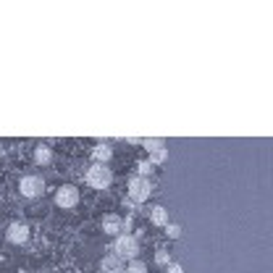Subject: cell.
Instances as JSON below:
<instances>
[{"mask_svg":"<svg viewBox=\"0 0 273 273\" xmlns=\"http://www.w3.org/2000/svg\"><path fill=\"white\" fill-rule=\"evenodd\" d=\"M166 273H184V268H181L179 263H171V266L166 268Z\"/></svg>","mask_w":273,"mask_h":273,"instance_id":"ac0fdd59","label":"cell"},{"mask_svg":"<svg viewBox=\"0 0 273 273\" xmlns=\"http://www.w3.org/2000/svg\"><path fill=\"white\" fill-rule=\"evenodd\" d=\"M136 168H139V176H147V179H150V174H152V168H155V166H152L150 160H142Z\"/></svg>","mask_w":273,"mask_h":273,"instance_id":"e0dca14e","label":"cell"},{"mask_svg":"<svg viewBox=\"0 0 273 273\" xmlns=\"http://www.w3.org/2000/svg\"><path fill=\"white\" fill-rule=\"evenodd\" d=\"M124 273H147V266L142 260H129L126 263V271Z\"/></svg>","mask_w":273,"mask_h":273,"instance_id":"4fadbf2b","label":"cell"},{"mask_svg":"<svg viewBox=\"0 0 273 273\" xmlns=\"http://www.w3.org/2000/svg\"><path fill=\"white\" fill-rule=\"evenodd\" d=\"M166 234H168V239H179V236H181V226L174 223V221H168L166 223Z\"/></svg>","mask_w":273,"mask_h":273,"instance_id":"9a60e30c","label":"cell"},{"mask_svg":"<svg viewBox=\"0 0 273 273\" xmlns=\"http://www.w3.org/2000/svg\"><path fill=\"white\" fill-rule=\"evenodd\" d=\"M19 192L24 195V197H40L42 192H45V179L40 176V174H26V176H21V181H19Z\"/></svg>","mask_w":273,"mask_h":273,"instance_id":"277c9868","label":"cell"},{"mask_svg":"<svg viewBox=\"0 0 273 273\" xmlns=\"http://www.w3.org/2000/svg\"><path fill=\"white\" fill-rule=\"evenodd\" d=\"M100 271L103 273H124L126 271V266H124V260L118 258V255H105L103 258V263H100Z\"/></svg>","mask_w":273,"mask_h":273,"instance_id":"ba28073f","label":"cell"},{"mask_svg":"<svg viewBox=\"0 0 273 273\" xmlns=\"http://www.w3.org/2000/svg\"><path fill=\"white\" fill-rule=\"evenodd\" d=\"M150 221L155 223V226H163V229H166V223L171 221V218H168V210H166L163 205H155V207L150 210Z\"/></svg>","mask_w":273,"mask_h":273,"instance_id":"30bf717a","label":"cell"},{"mask_svg":"<svg viewBox=\"0 0 273 273\" xmlns=\"http://www.w3.org/2000/svg\"><path fill=\"white\" fill-rule=\"evenodd\" d=\"M103 231L108 236H118V234H124V218L121 215H116V213H108L103 218Z\"/></svg>","mask_w":273,"mask_h":273,"instance_id":"52a82bcc","label":"cell"},{"mask_svg":"<svg viewBox=\"0 0 273 273\" xmlns=\"http://www.w3.org/2000/svg\"><path fill=\"white\" fill-rule=\"evenodd\" d=\"M5 239L11 242V244H24L26 239H29V226L21 223V221H13L5 229Z\"/></svg>","mask_w":273,"mask_h":273,"instance_id":"8992f818","label":"cell"},{"mask_svg":"<svg viewBox=\"0 0 273 273\" xmlns=\"http://www.w3.org/2000/svg\"><path fill=\"white\" fill-rule=\"evenodd\" d=\"M56 205L63 207V210H68V207H76L79 205V189L74 184H63L58 187L56 192Z\"/></svg>","mask_w":273,"mask_h":273,"instance_id":"5b68a950","label":"cell"},{"mask_svg":"<svg viewBox=\"0 0 273 273\" xmlns=\"http://www.w3.org/2000/svg\"><path fill=\"white\" fill-rule=\"evenodd\" d=\"M155 263H158V266H163V268H168V266H171V255H168L166 250L155 252Z\"/></svg>","mask_w":273,"mask_h":273,"instance_id":"2e32d148","label":"cell"},{"mask_svg":"<svg viewBox=\"0 0 273 273\" xmlns=\"http://www.w3.org/2000/svg\"><path fill=\"white\" fill-rule=\"evenodd\" d=\"M111 181H113V174H111L108 166H103V163H92V168L87 171V184L92 189H108Z\"/></svg>","mask_w":273,"mask_h":273,"instance_id":"3957f363","label":"cell"},{"mask_svg":"<svg viewBox=\"0 0 273 273\" xmlns=\"http://www.w3.org/2000/svg\"><path fill=\"white\" fill-rule=\"evenodd\" d=\"M113 255H118L121 260H136V255H139V239L134 234H118L113 239Z\"/></svg>","mask_w":273,"mask_h":273,"instance_id":"6da1fadb","label":"cell"},{"mask_svg":"<svg viewBox=\"0 0 273 273\" xmlns=\"http://www.w3.org/2000/svg\"><path fill=\"white\" fill-rule=\"evenodd\" d=\"M97 273H103V271H97Z\"/></svg>","mask_w":273,"mask_h":273,"instance_id":"d6986e66","label":"cell"},{"mask_svg":"<svg viewBox=\"0 0 273 273\" xmlns=\"http://www.w3.org/2000/svg\"><path fill=\"white\" fill-rule=\"evenodd\" d=\"M168 160V147H160L155 152H150V163L152 166H160V163H166Z\"/></svg>","mask_w":273,"mask_h":273,"instance_id":"7c38bea8","label":"cell"},{"mask_svg":"<svg viewBox=\"0 0 273 273\" xmlns=\"http://www.w3.org/2000/svg\"><path fill=\"white\" fill-rule=\"evenodd\" d=\"M50 160H53V150L48 147V144L34 147V163H37V166H48Z\"/></svg>","mask_w":273,"mask_h":273,"instance_id":"8fae6325","label":"cell"},{"mask_svg":"<svg viewBox=\"0 0 273 273\" xmlns=\"http://www.w3.org/2000/svg\"><path fill=\"white\" fill-rule=\"evenodd\" d=\"M126 195H129L132 203H144L150 195H152V181L147 176H132L129 179V187H126Z\"/></svg>","mask_w":273,"mask_h":273,"instance_id":"7a4b0ae2","label":"cell"},{"mask_svg":"<svg viewBox=\"0 0 273 273\" xmlns=\"http://www.w3.org/2000/svg\"><path fill=\"white\" fill-rule=\"evenodd\" d=\"M142 147L147 152H155L160 147H166V142H163V139H152V136H150V139H142Z\"/></svg>","mask_w":273,"mask_h":273,"instance_id":"5bb4252c","label":"cell"},{"mask_svg":"<svg viewBox=\"0 0 273 273\" xmlns=\"http://www.w3.org/2000/svg\"><path fill=\"white\" fill-rule=\"evenodd\" d=\"M92 158H95V163H103V166H108V160L113 158V147H111V142H100V144H95Z\"/></svg>","mask_w":273,"mask_h":273,"instance_id":"9c48e42d","label":"cell"}]
</instances>
